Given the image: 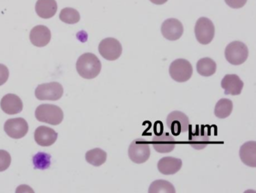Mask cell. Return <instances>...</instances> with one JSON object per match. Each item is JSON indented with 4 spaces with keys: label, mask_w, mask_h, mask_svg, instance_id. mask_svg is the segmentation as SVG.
Here are the masks:
<instances>
[{
    "label": "cell",
    "mask_w": 256,
    "mask_h": 193,
    "mask_svg": "<svg viewBox=\"0 0 256 193\" xmlns=\"http://www.w3.org/2000/svg\"><path fill=\"white\" fill-rule=\"evenodd\" d=\"M52 156L46 152H40L36 154L32 158L34 168L40 170H46L50 166Z\"/></svg>",
    "instance_id": "obj_26"
},
{
    "label": "cell",
    "mask_w": 256,
    "mask_h": 193,
    "mask_svg": "<svg viewBox=\"0 0 256 193\" xmlns=\"http://www.w3.org/2000/svg\"><path fill=\"white\" fill-rule=\"evenodd\" d=\"M30 40L34 46L38 48L44 47L52 40V32L47 26L38 25L32 28L30 34Z\"/></svg>",
    "instance_id": "obj_16"
},
{
    "label": "cell",
    "mask_w": 256,
    "mask_h": 193,
    "mask_svg": "<svg viewBox=\"0 0 256 193\" xmlns=\"http://www.w3.org/2000/svg\"><path fill=\"white\" fill-rule=\"evenodd\" d=\"M0 106L6 114L13 115L17 114L23 110L24 104L18 96L10 94L2 97Z\"/></svg>",
    "instance_id": "obj_15"
},
{
    "label": "cell",
    "mask_w": 256,
    "mask_h": 193,
    "mask_svg": "<svg viewBox=\"0 0 256 193\" xmlns=\"http://www.w3.org/2000/svg\"><path fill=\"white\" fill-rule=\"evenodd\" d=\"M58 134L53 128L49 127H38L34 133V138L40 146H49L53 145L58 140Z\"/></svg>",
    "instance_id": "obj_17"
},
{
    "label": "cell",
    "mask_w": 256,
    "mask_h": 193,
    "mask_svg": "<svg viewBox=\"0 0 256 193\" xmlns=\"http://www.w3.org/2000/svg\"><path fill=\"white\" fill-rule=\"evenodd\" d=\"M162 34L169 41H176L184 34V26L178 19L169 18L163 22L161 28Z\"/></svg>",
    "instance_id": "obj_13"
},
{
    "label": "cell",
    "mask_w": 256,
    "mask_h": 193,
    "mask_svg": "<svg viewBox=\"0 0 256 193\" xmlns=\"http://www.w3.org/2000/svg\"><path fill=\"white\" fill-rule=\"evenodd\" d=\"M224 56L226 60L232 65H241L244 64L248 58V48L242 42H232L226 48Z\"/></svg>",
    "instance_id": "obj_4"
},
{
    "label": "cell",
    "mask_w": 256,
    "mask_h": 193,
    "mask_svg": "<svg viewBox=\"0 0 256 193\" xmlns=\"http://www.w3.org/2000/svg\"><path fill=\"white\" fill-rule=\"evenodd\" d=\"M4 130L12 138L20 139L28 134L29 125L24 118H12L5 122Z\"/></svg>",
    "instance_id": "obj_11"
},
{
    "label": "cell",
    "mask_w": 256,
    "mask_h": 193,
    "mask_svg": "<svg viewBox=\"0 0 256 193\" xmlns=\"http://www.w3.org/2000/svg\"><path fill=\"white\" fill-rule=\"evenodd\" d=\"M76 70L85 79H94L101 72L102 62L95 54L85 53L78 60Z\"/></svg>",
    "instance_id": "obj_1"
},
{
    "label": "cell",
    "mask_w": 256,
    "mask_h": 193,
    "mask_svg": "<svg viewBox=\"0 0 256 193\" xmlns=\"http://www.w3.org/2000/svg\"><path fill=\"white\" fill-rule=\"evenodd\" d=\"M107 152L101 148H95L88 151L85 157L89 164L98 167L106 162L107 160Z\"/></svg>",
    "instance_id": "obj_23"
},
{
    "label": "cell",
    "mask_w": 256,
    "mask_h": 193,
    "mask_svg": "<svg viewBox=\"0 0 256 193\" xmlns=\"http://www.w3.org/2000/svg\"><path fill=\"white\" fill-rule=\"evenodd\" d=\"M98 52L104 59L114 61L122 54V44L116 38H104L98 46Z\"/></svg>",
    "instance_id": "obj_10"
},
{
    "label": "cell",
    "mask_w": 256,
    "mask_h": 193,
    "mask_svg": "<svg viewBox=\"0 0 256 193\" xmlns=\"http://www.w3.org/2000/svg\"><path fill=\"white\" fill-rule=\"evenodd\" d=\"M233 110V102L228 98H221L217 102L214 109V114L220 119L228 118Z\"/></svg>",
    "instance_id": "obj_22"
},
{
    "label": "cell",
    "mask_w": 256,
    "mask_h": 193,
    "mask_svg": "<svg viewBox=\"0 0 256 193\" xmlns=\"http://www.w3.org/2000/svg\"><path fill=\"white\" fill-rule=\"evenodd\" d=\"M60 19L61 22L67 24H74L80 22V16L78 12L74 8H65L61 10L60 13Z\"/></svg>",
    "instance_id": "obj_25"
},
{
    "label": "cell",
    "mask_w": 256,
    "mask_h": 193,
    "mask_svg": "<svg viewBox=\"0 0 256 193\" xmlns=\"http://www.w3.org/2000/svg\"><path fill=\"white\" fill-rule=\"evenodd\" d=\"M58 4L55 0H38L36 4V12L40 18L50 19L58 12Z\"/></svg>",
    "instance_id": "obj_20"
},
{
    "label": "cell",
    "mask_w": 256,
    "mask_h": 193,
    "mask_svg": "<svg viewBox=\"0 0 256 193\" xmlns=\"http://www.w3.org/2000/svg\"><path fill=\"white\" fill-rule=\"evenodd\" d=\"M190 130V136H188V142L192 148L197 150H200L208 146L210 143V137L211 134V127L209 126L197 125L194 132Z\"/></svg>",
    "instance_id": "obj_9"
},
{
    "label": "cell",
    "mask_w": 256,
    "mask_h": 193,
    "mask_svg": "<svg viewBox=\"0 0 256 193\" xmlns=\"http://www.w3.org/2000/svg\"><path fill=\"white\" fill-rule=\"evenodd\" d=\"M64 90L58 82L42 84L37 86L35 91L36 97L41 101H58L62 98Z\"/></svg>",
    "instance_id": "obj_7"
},
{
    "label": "cell",
    "mask_w": 256,
    "mask_h": 193,
    "mask_svg": "<svg viewBox=\"0 0 256 193\" xmlns=\"http://www.w3.org/2000/svg\"><path fill=\"white\" fill-rule=\"evenodd\" d=\"M35 115L40 122H46L53 126L60 124L64 118L62 109L54 104H41L36 110Z\"/></svg>",
    "instance_id": "obj_2"
},
{
    "label": "cell",
    "mask_w": 256,
    "mask_h": 193,
    "mask_svg": "<svg viewBox=\"0 0 256 193\" xmlns=\"http://www.w3.org/2000/svg\"><path fill=\"white\" fill-rule=\"evenodd\" d=\"M240 157L246 166L256 167V142L250 140L246 142L240 149Z\"/></svg>",
    "instance_id": "obj_19"
},
{
    "label": "cell",
    "mask_w": 256,
    "mask_h": 193,
    "mask_svg": "<svg viewBox=\"0 0 256 193\" xmlns=\"http://www.w3.org/2000/svg\"><path fill=\"white\" fill-rule=\"evenodd\" d=\"M11 163L12 157L10 152L4 150H0V172L7 170Z\"/></svg>",
    "instance_id": "obj_27"
},
{
    "label": "cell",
    "mask_w": 256,
    "mask_h": 193,
    "mask_svg": "<svg viewBox=\"0 0 256 193\" xmlns=\"http://www.w3.org/2000/svg\"><path fill=\"white\" fill-rule=\"evenodd\" d=\"M198 73L204 77H210L216 71V64L210 58H202L198 61L196 65Z\"/></svg>",
    "instance_id": "obj_21"
},
{
    "label": "cell",
    "mask_w": 256,
    "mask_h": 193,
    "mask_svg": "<svg viewBox=\"0 0 256 193\" xmlns=\"http://www.w3.org/2000/svg\"><path fill=\"white\" fill-rule=\"evenodd\" d=\"M224 2L230 8L238 10L244 7L246 4L247 0H224Z\"/></svg>",
    "instance_id": "obj_29"
},
{
    "label": "cell",
    "mask_w": 256,
    "mask_h": 193,
    "mask_svg": "<svg viewBox=\"0 0 256 193\" xmlns=\"http://www.w3.org/2000/svg\"><path fill=\"white\" fill-rule=\"evenodd\" d=\"M10 77V71L6 66L0 64V86L6 83Z\"/></svg>",
    "instance_id": "obj_28"
},
{
    "label": "cell",
    "mask_w": 256,
    "mask_h": 193,
    "mask_svg": "<svg viewBox=\"0 0 256 193\" xmlns=\"http://www.w3.org/2000/svg\"><path fill=\"white\" fill-rule=\"evenodd\" d=\"M128 154L130 160L136 164L146 162L150 156L149 142L142 138L134 139L130 144Z\"/></svg>",
    "instance_id": "obj_3"
},
{
    "label": "cell",
    "mask_w": 256,
    "mask_h": 193,
    "mask_svg": "<svg viewBox=\"0 0 256 193\" xmlns=\"http://www.w3.org/2000/svg\"><path fill=\"white\" fill-rule=\"evenodd\" d=\"M166 125L172 132V136H179L181 133L187 132L190 128L188 116L179 110H174L168 115Z\"/></svg>",
    "instance_id": "obj_6"
},
{
    "label": "cell",
    "mask_w": 256,
    "mask_h": 193,
    "mask_svg": "<svg viewBox=\"0 0 256 193\" xmlns=\"http://www.w3.org/2000/svg\"><path fill=\"white\" fill-rule=\"evenodd\" d=\"M148 192L175 193L176 192V190H175L173 184H170L168 181L164 180H156L154 181L150 184Z\"/></svg>",
    "instance_id": "obj_24"
},
{
    "label": "cell",
    "mask_w": 256,
    "mask_h": 193,
    "mask_svg": "<svg viewBox=\"0 0 256 193\" xmlns=\"http://www.w3.org/2000/svg\"><path fill=\"white\" fill-rule=\"evenodd\" d=\"M176 140L170 133L162 132L155 134L152 139L154 150L160 154L172 152L176 146Z\"/></svg>",
    "instance_id": "obj_12"
},
{
    "label": "cell",
    "mask_w": 256,
    "mask_h": 193,
    "mask_svg": "<svg viewBox=\"0 0 256 193\" xmlns=\"http://www.w3.org/2000/svg\"><path fill=\"white\" fill-rule=\"evenodd\" d=\"M244 82L236 74H226L221 82L224 95L238 96L242 92Z\"/></svg>",
    "instance_id": "obj_14"
},
{
    "label": "cell",
    "mask_w": 256,
    "mask_h": 193,
    "mask_svg": "<svg viewBox=\"0 0 256 193\" xmlns=\"http://www.w3.org/2000/svg\"><path fill=\"white\" fill-rule=\"evenodd\" d=\"M182 162L180 158L166 156L162 158L157 164L158 172L164 175H173L179 172L182 168Z\"/></svg>",
    "instance_id": "obj_18"
},
{
    "label": "cell",
    "mask_w": 256,
    "mask_h": 193,
    "mask_svg": "<svg viewBox=\"0 0 256 193\" xmlns=\"http://www.w3.org/2000/svg\"><path fill=\"white\" fill-rule=\"evenodd\" d=\"M196 40L200 44H208L214 40L215 36V26L208 18H200L194 26Z\"/></svg>",
    "instance_id": "obj_8"
},
{
    "label": "cell",
    "mask_w": 256,
    "mask_h": 193,
    "mask_svg": "<svg viewBox=\"0 0 256 193\" xmlns=\"http://www.w3.org/2000/svg\"><path fill=\"white\" fill-rule=\"evenodd\" d=\"M169 74L175 82L184 83L190 80L192 76V66L186 60H175L169 67Z\"/></svg>",
    "instance_id": "obj_5"
},
{
    "label": "cell",
    "mask_w": 256,
    "mask_h": 193,
    "mask_svg": "<svg viewBox=\"0 0 256 193\" xmlns=\"http://www.w3.org/2000/svg\"><path fill=\"white\" fill-rule=\"evenodd\" d=\"M150 1L156 5H163L167 2L168 0H150Z\"/></svg>",
    "instance_id": "obj_30"
}]
</instances>
